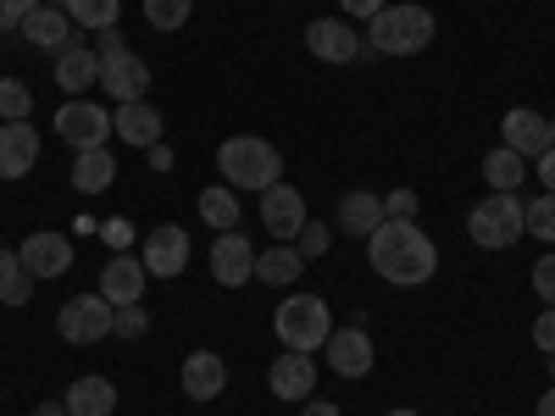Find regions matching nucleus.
<instances>
[{"label":"nucleus","instance_id":"1","mask_svg":"<svg viewBox=\"0 0 555 416\" xmlns=\"http://www.w3.org/2000/svg\"><path fill=\"white\" fill-rule=\"evenodd\" d=\"M366 256H373V272L384 284H400V289H416L439 272V245L416 222H395V217L366 239Z\"/></svg>","mask_w":555,"mask_h":416},{"label":"nucleus","instance_id":"2","mask_svg":"<svg viewBox=\"0 0 555 416\" xmlns=\"http://www.w3.org/2000/svg\"><path fill=\"white\" fill-rule=\"evenodd\" d=\"M217 172L228 178V190H272L278 172H284V156H278V145H267V139L256 133H234L217 145Z\"/></svg>","mask_w":555,"mask_h":416},{"label":"nucleus","instance_id":"3","mask_svg":"<svg viewBox=\"0 0 555 416\" xmlns=\"http://www.w3.org/2000/svg\"><path fill=\"white\" fill-rule=\"evenodd\" d=\"M366 44H373L378 56H416L434 44V12L428 6H389L366 23Z\"/></svg>","mask_w":555,"mask_h":416},{"label":"nucleus","instance_id":"4","mask_svg":"<svg viewBox=\"0 0 555 416\" xmlns=\"http://www.w3.org/2000/svg\"><path fill=\"white\" fill-rule=\"evenodd\" d=\"M272 334H278V344L311 355V350L328 344L334 311H328V300H322V295H289V300H278V311H272Z\"/></svg>","mask_w":555,"mask_h":416},{"label":"nucleus","instance_id":"5","mask_svg":"<svg viewBox=\"0 0 555 416\" xmlns=\"http://www.w3.org/2000/svg\"><path fill=\"white\" fill-rule=\"evenodd\" d=\"M467 234L478 250H512L528 227H522V200L517 195H483L473 211H467Z\"/></svg>","mask_w":555,"mask_h":416},{"label":"nucleus","instance_id":"6","mask_svg":"<svg viewBox=\"0 0 555 416\" xmlns=\"http://www.w3.org/2000/svg\"><path fill=\"white\" fill-rule=\"evenodd\" d=\"M117 128H112V112L101 106V101H67L62 112H56V139H67L73 151H106V139H112Z\"/></svg>","mask_w":555,"mask_h":416},{"label":"nucleus","instance_id":"7","mask_svg":"<svg viewBox=\"0 0 555 416\" xmlns=\"http://www.w3.org/2000/svg\"><path fill=\"white\" fill-rule=\"evenodd\" d=\"M112 311L117 306L106 295H78L56 311V334L67 344H101V339H112Z\"/></svg>","mask_w":555,"mask_h":416},{"label":"nucleus","instance_id":"8","mask_svg":"<svg viewBox=\"0 0 555 416\" xmlns=\"http://www.w3.org/2000/svg\"><path fill=\"white\" fill-rule=\"evenodd\" d=\"M261 222H267V234H272V245H295L300 239V227L311 222L306 217V195L295 190V183H284V178H278L272 183V190H261Z\"/></svg>","mask_w":555,"mask_h":416},{"label":"nucleus","instance_id":"9","mask_svg":"<svg viewBox=\"0 0 555 416\" xmlns=\"http://www.w3.org/2000/svg\"><path fill=\"white\" fill-rule=\"evenodd\" d=\"M139 261H145L151 277H178L183 266H190V234H183L178 222H162L145 234V250H139Z\"/></svg>","mask_w":555,"mask_h":416},{"label":"nucleus","instance_id":"10","mask_svg":"<svg viewBox=\"0 0 555 416\" xmlns=\"http://www.w3.org/2000/svg\"><path fill=\"white\" fill-rule=\"evenodd\" d=\"M211 277L222 289H245L250 277H256V245L240 234H217V245H211Z\"/></svg>","mask_w":555,"mask_h":416},{"label":"nucleus","instance_id":"11","mask_svg":"<svg viewBox=\"0 0 555 416\" xmlns=\"http://www.w3.org/2000/svg\"><path fill=\"white\" fill-rule=\"evenodd\" d=\"M306 51H311L317 62L345 67V62H356V56H361V34H356L345 17H317V23L306 28Z\"/></svg>","mask_w":555,"mask_h":416},{"label":"nucleus","instance_id":"12","mask_svg":"<svg viewBox=\"0 0 555 416\" xmlns=\"http://www.w3.org/2000/svg\"><path fill=\"white\" fill-rule=\"evenodd\" d=\"M322 355H328V366L339 378H366V373H373V361H378L366 328H334L328 344H322Z\"/></svg>","mask_w":555,"mask_h":416},{"label":"nucleus","instance_id":"13","mask_svg":"<svg viewBox=\"0 0 555 416\" xmlns=\"http://www.w3.org/2000/svg\"><path fill=\"white\" fill-rule=\"evenodd\" d=\"M17 261H23L34 277H62V272H73V239L51 234V227H39V234H28V239L17 245Z\"/></svg>","mask_w":555,"mask_h":416},{"label":"nucleus","instance_id":"14","mask_svg":"<svg viewBox=\"0 0 555 416\" xmlns=\"http://www.w3.org/2000/svg\"><path fill=\"white\" fill-rule=\"evenodd\" d=\"M500 133H505V151H517L522 161H539V156L550 151V117H539V112H528V106L505 112Z\"/></svg>","mask_w":555,"mask_h":416},{"label":"nucleus","instance_id":"15","mask_svg":"<svg viewBox=\"0 0 555 416\" xmlns=\"http://www.w3.org/2000/svg\"><path fill=\"white\" fill-rule=\"evenodd\" d=\"M101 89L122 106V101H145V89H151V67L139 62L133 51H117L101 62Z\"/></svg>","mask_w":555,"mask_h":416},{"label":"nucleus","instance_id":"16","mask_svg":"<svg viewBox=\"0 0 555 416\" xmlns=\"http://www.w3.org/2000/svg\"><path fill=\"white\" fill-rule=\"evenodd\" d=\"M39 161V128L34 122H0V178H28Z\"/></svg>","mask_w":555,"mask_h":416},{"label":"nucleus","instance_id":"17","mask_svg":"<svg viewBox=\"0 0 555 416\" xmlns=\"http://www.w3.org/2000/svg\"><path fill=\"white\" fill-rule=\"evenodd\" d=\"M267 389H272L278 400H295V405H306V400H311V389H317V366H311V355L284 350V355L272 361V373H267Z\"/></svg>","mask_w":555,"mask_h":416},{"label":"nucleus","instance_id":"18","mask_svg":"<svg viewBox=\"0 0 555 416\" xmlns=\"http://www.w3.org/2000/svg\"><path fill=\"white\" fill-rule=\"evenodd\" d=\"M145 261L139 256H112L106 266H101V295L112 300V306H139L145 300Z\"/></svg>","mask_w":555,"mask_h":416},{"label":"nucleus","instance_id":"19","mask_svg":"<svg viewBox=\"0 0 555 416\" xmlns=\"http://www.w3.org/2000/svg\"><path fill=\"white\" fill-rule=\"evenodd\" d=\"M112 128H117V139H128L133 151L162 145V112H156L151 101H122V106L112 112Z\"/></svg>","mask_w":555,"mask_h":416},{"label":"nucleus","instance_id":"20","mask_svg":"<svg viewBox=\"0 0 555 416\" xmlns=\"http://www.w3.org/2000/svg\"><path fill=\"white\" fill-rule=\"evenodd\" d=\"M384 222H389V211H384V200H378L373 190H350V195H339V227H345L350 239H373Z\"/></svg>","mask_w":555,"mask_h":416},{"label":"nucleus","instance_id":"21","mask_svg":"<svg viewBox=\"0 0 555 416\" xmlns=\"http://www.w3.org/2000/svg\"><path fill=\"white\" fill-rule=\"evenodd\" d=\"M56 83L67 89V95L78 101L83 89H95L101 83V51H89V44H67V51H56Z\"/></svg>","mask_w":555,"mask_h":416},{"label":"nucleus","instance_id":"22","mask_svg":"<svg viewBox=\"0 0 555 416\" xmlns=\"http://www.w3.org/2000/svg\"><path fill=\"white\" fill-rule=\"evenodd\" d=\"M23 39H28V44H39V51H67V44H73L78 34H73L67 6H34V12L23 17Z\"/></svg>","mask_w":555,"mask_h":416},{"label":"nucleus","instance_id":"23","mask_svg":"<svg viewBox=\"0 0 555 416\" xmlns=\"http://www.w3.org/2000/svg\"><path fill=\"white\" fill-rule=\"evenodd\" d=\"M228 389V366H222V355L217 350H195L190 361H183V394L190 400H217Z\"/></svg>","mask_w":555,"mask_h":416},{"label":"nucleus","instance_id":"24","mask_svg":"<svg viewBox=\"0 0 555 416\" xmlns=\"http://www.w3.org/2000/svg\"><path fill=\"white\" fill-rule=\"evenodd\" d=\"M62 405H67V416H112V411H117V384L89 373V378H78V384L67 389Z\"/></svg>","mask_w":555,"mask_h":416},{"label":"nucleus","instance_id":"25","mask_svg":"<svg viewBox=\"0 0 555 416\" xmlns=\"http://www.w3.org/2000/svg\"><path fill=\"white\" fill-rule=\"evenodd\" d=\"M306 272V256L295 245H272V250H256V277L272 289H289L295 277Z\"/></svg>","mask_w":555,"mask_h":416},{"label":"nucleus","instance_id":"26","mask_svg":"<svg viewBox=\"0 0 555 416\" xmlns=\"http://www.w3.org/2000/svg\"><path fill=\"white\" fill-rule=\"evenodd\" d=\"M112 183H117L112 151H78V161H73V190L78 195H101V190H112Z\"/></svg>","mask_w":555,"mask_h":416},{"label":"nucleus","instance_id":"27","mask_svg":"<svg viewBox=\"0 0 555 416\" xmlns=\"http://www.w3.org/2000/svg\"><path fill=\"white\" fill-rule=\"evenodd\" d=\"M528 178V161L517 156V151H505V145H494L489 156H483V183L494 195H517V183Z\"/></svg>","mask_w":555,"mask_h":416},{"label":"nucleus","instance_id":"28","mask_svg":"<svg viewBox=\"0 0 555 416\" xmlns=\"http://www.w3.org/2000/svg\"><path fill=\"white\" fill-rule=\"evenodd\" d=\"M201 217L217 227V234H234V227H240V195L228 190V183H217V190L201 195Z\"/></svg>","mask_w":555,"mask_h":416},{"label":"nucleus","instance_id":"29","mask_svg":"<svg viewBox=\"0 0 555 416\" xmlns=\"http://www.w3.org/2000/svg\"><path fill=\"white\" fill-rule=\"evenodd\" d=\"M67 17H73V28L101 34V28H117L122 0H67Z\"/></svg>","mask_w":555,"mask_h":416},{"label":"nucleus","instance_id":"30","mask_svg":"<svg viewBox=\"0 0 555 416\" xmlns=\"http://www.w3.org/2000/svg\"><path fill=\"white\" fill-rule=\"evenodd\" d=\"M522 227L539 239V245H555V195H544L539 190V200H528L522 206Z\"/></svg>","mask_w":555,"mask_h":416},{"label":"nucleus","instance_id":"31","mask_svg":"<svg viewBox=\"0 0 555 416\" xmlns=\"http://www.w3.org/2000/svg\"><path fill=\"white\" fill-rule=\"evenodd\" d=\"M34 112V89L23 78H0V122H28Z\"/></svg>","mask_w":555,"mask_h":416},{"label":"nucleus","instance_id":"32","mask_svg":"<svg viewBox=\"0 0 555 416\" xmlns=\"http://www.w3.org/2000/svg\"><path fill=\"white\" fill-rule=\"evenodd\" d=\"M190 12H195V0H145V23L162 28V34L183 28V23H190Z\"/></svg>","mask_w":555,"mask_h":416},{"label":"nucleus","instance_id":"33","mask_svg":"<svg viewBox=\"0 0 555 416\" xmlns=\"http://www.w3.org/2000/svg\"><path fill=\"white\" fill-rule=\"evenodd\" d=\"M34 284H39V277L23 261H12L7 272H0V300H7V306H28L34 300Z\"/></svg>","mask_w":555,"mask_h":416},{"label":"nucleus","instance_id":"34","mask_svg":"<svg viewBox=\"0 0 555 416\" xmlns=\"http://www.w3.org/2000/svg\"><path fill=\"white\" fill-rule=\"evenodd\" d=\"M145 334H151V311H145V300L112 311V339H145Z\"/></svg>","mask_w":555,"mask_h":416},{"label":"nucleus","instance_id":"35","mask_svg":"<svg viewBox=\"0 0 555 416\" xmlns=\"http://www.w3.org/2000/svg\"><path fill=\"white\" fill-rule=\"evenodd\" d=\"M328 239H334V234H328L322 222H306V227H300V239H295V250H300L306 261H317V256H328Z\"/></svg>","mask_w":555,"mask_h":416},{"label":"nucleus","instance_id":"36","mask_svg":"<svg viewBox=\"0 0 555 416\" xmlns=\"http://www.w3.org/2000/svg\"><path fill=\"white\" fill-rule=\"evenodd\" d=\"M533 295H539L544 306H555V256H539V261H533Z\"/></svg>","mask_w":555,"mask_h":416},{"label":"nucleus","instance_id":"37","mask_svg":"<svg viewBox=\"0 0 555 416\" xmlns=\"http://www.w3.org/2000/svg\"><path fill=\"white\" fill-rule=\"evenodd\" d=\"M39 6V0H0V34H12V28H23V17Z\"/></svg>","mask_w":555,"mask_h":416},{"label":"nucleus","instance_id":"38","mask_svg":"<svg viewBox=\"0 0 555 416\" xmlns=\"http://www.w3.org/2000/svg\"><path fill=\"white\" fill-rule=\"evenodd\" d=\"M533 344H539L544 355L555 350V306H544V311H539V322H533Z\"/></svg>","mask_w":555,"mask_h":416},{"label":"nucleus","instance_id":"39","mask_svg":"<svg viewBox=\"0 0 555 416\" xmlns=\"http://www.w3.org/2000/svg\"><path fill=\"white\" fill-rule=\"evenodd\" d=\"M384 211H389L395 222H411V217H416V195H411V190H395V195L384 200Z\"/></svg>","mask_w":555,"mask_h":416},{"label":"nucleus","instance_id":"40","mask_svg":"<svg viewBox=\"0 0 555 416\" xmlns=\"http://www.w3.org/2000/svg\"><path fill=\"white\" fill-rule=\"evenodd\" d=\"M533 172H539V190H544V195H555V145L533 161Z\"/></svg>","mask_w":555,"mask_h":416},{"label":"nucleus","instance_id":"41","mask_svg":"<svg viewBox=\"0 0 555 416\" xmlns=\"http://www.w3.org/2000/svg\"><path fill=\"white\" fill-rule=\"evenodd\" d=\"M339 6H345L350 17H366V23H373V17H378V12L389 6V0H339Z\"/></svg>","mask_w":555,"mask_h":416},{"label":"nucleus","instance_id":"42","mask_svg":"<svg viewBox=\"0 0 555 416\" xmlns=\"http://www.w3.org/2000/svg\"><path fill=\"white\" fill-rule=\"evenodd\" d=\"M117 51H128L122 34H117V28H101V62H106V56H117Z\"/></svg>","mask_w":555,"mask_h":416},{"label":"nucleus","instance_id":"43","mask_svg":"<svg viewBox=\"0 0 555 416\" xmlns=\"http://www.w3.org/2000/svg\"><path fill=\"white\" fill-rule=\"evenodd\" d=\"M145 161H151V172H172V151H167V145H151Z\"/></svg>","mask_w":555,"mask_h":416},{"label":"nucleus","instance_id":"44","mask_svg":"<svg viewBox=\"0 0 555 416\" xmlns=\"http://www.w3.org/2000/svg\"><path fill=\"white\" fill-rule=\"evenodd\" d=\"M300 416H339V405H334V400H306Z\"/></svg>","mask_w":555,"mask_h":416},{"label":"nucleus","instance_id":"45","mask_svg":"<svg viewBox=\"0 0 555 416\" xmlns=\"http://www.w3.org/2000/svg\"><path fill=\"white\" fill-rule=\"evenodd\" d=\"M128 234H133V227H128V222H106V239H112V245H117V250H122V245H128Z\"/></svg>","mask_w":555,"mask_h":416},{"label":"nucleus","instance_id":"46","mask_svg":"<svg viewBox=\"0 0 555 416\" xmlns=\"http://www.w3.org/2000/svg\"><path fill=\"white\" fill-rule=\"evenodd\" d=\"M28 416H67V405H56V400H44V405H34Z\"/></svg>","mask_w":555,"mask_h":416},{"label":"nucleus","instance_id":"47","mask_svg":"<svg viewBox=\"0 0 555 416\" xmlns=\"http://www.w3.org/2000/svg\"><path fill=\"white\" fill-rule=\"evenodd\" d=\"M539 416H555V389H544V400H539Z\"/></svg>","mask_w":555,"mask_h":416},{"label":"nucleus","instance_id":"48","mask_svg":"<svg viewBox=\"0 0 555 416\" xmlns=\"http://www.w3.org/2000/svg\"><path fill=\"white\" fill-rule=\"evenodd\" d=\"M12 261H17V256H12V250H0V272H7V266H12Z\"/></svg>","mask_w":555,"mask_h":416},{"label":"nucleus","instance_id":"49","mask_svg":"<svg viewBox=\"0 0 555 416\" xmlns=\"http://www.w3.org/2000/svg\"><path fill=\"white\" fill-rule=\"evenodd\" d=\"M550 378H555V350H550Z\"/></svg>","mask_w":555,"mask_h":416},{"label":"nucleus","instance_id":"50","mask_svg":"<svg viewBox=\"0 0 555 416\" xmlns=\"http://www.w3.org/2000/svg\"><path fill=\"white\" fill-rule=\"evenodd\" d=\"M550 145H555V117H550Z\"/></svg>","mask_w":555,"mask_h":416},{"label":"nucleus","instance_id":"51","mask_svg":"<svg viewBox=\"0 0 555 416\" xmlns=\"http://www.w3.org/2000/svg\"><path fill=\"white\" fill-rule=\"evenodd\" d=\"M389 416H416V411H389Z\"/></svg>","mask_w":555,"mask_h":416}]
</instances>
